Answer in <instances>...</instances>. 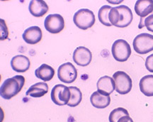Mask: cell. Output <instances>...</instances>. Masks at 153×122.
Instances as JSON below:
<instances>
[{"instance_id":"cell-1","label":"cell","mask_w":153,"mask_h":122,"mask_svg":"<svg viewBox=\"0 0 153 122\" xmlns=\"http://www.w3.org/2000/svg\"><path fill=\"white\" fill-rule=\"evenodd\" d=\"M133 19V15L131 9L126 5L112 7L108 14V19L111 25L119 28L128 26Z\"/></svg>"},{"instance_id":"cell-2","label":"cell","mask_w":153,"mask_h":122,"mask_svg":"<svg viewBox=\"0 0 153 122\" xmlns=\"http://www.w3.org/2000/svg\"><path fill=\"white\" fill-rule=\"evenodd\" d=\"M24 83L25 78L22 75H15L5 80L0 87V96L4 100H11L20 92Z\"/></svg>"},{"instance_id":"cell-3","label":"cell","mask_w":153,"mask_h":122,"mask_svg":"<svg viewBox=\"0 0 153 122\" xmlns=\"http://www.w3.org/2000/svg\"><path fill=\"white\" fill-rule=\"evenodd\" d=\"M73 22L76 27L82 30H87L94 24L95 16L92 11L81 9L74 14Z\"/></svg>"},{"instance_id":"cell-4","label":"cell","mask_w":153,"mask_h":122,"mask_svg":"<svg viewBox=\"0 0 153 122\" xmlns=\"http://www.w3.org/2000/svg\"><path fill=\"white\" fill-rule=\"evenodd\" d=\"M134 50L138 54H147L153 51V35L143 33L137 35L133 42Z\"/></svg>"},{"instance_id":"cell-5","label":"cell","mask_w":153,"mask_h":122,"mask_svg":"<svg viewBox=\"0 0 153 122\" xmlns=\"http://www.w3.org/2000/svg\"><path fill=\"white\" fill-rule=\"evenodd\" d=\"M111 53L114 58L118 62H125L131 55V45L123 39H118L113 43Z\"/></svg>"},{"instance_id":"cell-6","label":"cell","mask_w":153,"mask_h":122,"mask_svg":"<svg viewBox=\"0 0 153 122\" xmlns=\"http://www.w3.org/2000/svg\"><path fill=\"white\" fill-rule=\"evenodd\" d=\"M71 97L69 87L62 84L55 85L51 90V98L54 104L58 106L68 105Z\"/></svg>"},{"instance_id":"cell-7","label":"cell","mask_w":153,"mask_h":122,"mask_svg":"<svg viewBox=\"0 0 153 122\" xmlns=\"http://www.w3.org/2000/svg\"><path fill=\"white\" fill-rule=\"evenodd\" d=\"M116 84V90L120 94H126L131 92L133 83L130 76L123 71H117L113 75Z\"/></svg>"},{"instance_id":"cell-8","label":"cell","mask_w":153,"mask_h":122,"mask_svg":"<svg viewBox=\"0 0 153 122\" xmlns=\"http://www.w3.org/2000/svg\"><path fill=\"white\" fill-rule=\"evenodd\" d=\"M57 77L62 83H72L77 77V70L71 62H65L58 68Z\"/></svg>"},{"instance_id":"cell-9","label":"cell","mask_w":153,"mask_h":122,"mask_svg":"<svg viewBox=\"0 0 153 122\" xmlns=\"http://www.w3.org/2000/svg\"><path fill=\"white\" fill-rule=\"evenodd\" d=\"M44 26L49 33H58L65 27V20L60 14H49L44 21Z\"/></svg>"},{"instance_id":"cell-10","label":"cell","mask_w":153,"mask_h":122,"mask_svg":"<svg viewBox=\"0 0 153 122\" xmlns=\"http://www.w3.org/2000/svg\"><path fill=\"white\" fill-rule=\"evenodd\" d=\"M72 58H73L74 62L77 65L85 67L91 62V59H92V54L87 48L79 46L74 50Z\"/></svg>"},{"instance_id":"cell-11","label":"cell","mask_w":153,"mask_h":122,"mask_svg":"<svg viewBox=\"0 0 153 122\" xmlns=\"http://www.w3.org/2000/svg\"><path fill=\"white\" fill-rule=\"evenodd\" d=\"M97 92L104 96H110L116 89V84L113 77L109 76H103L99 79L97 84Z\"/></svg>"},{"instance_id":"cell-12","label":"cell","mask_w":153,"mask_h":122,"mask_svg":"<svg viewBox=\"0 0 153 122\" xmlns=\"http://www.w3.org/2000/svg\"><path fill=\"white\" fill-rule=\"evenodd\" d=\"M23 39L28 44H36L41 41L43 33L41 28L37 26H30L24 30L22 35Z\"/></svg>"},{"instance_id":"cell-13","label":"cell","mask_w":153,"mask_h":122,"mask_svg":"<svg viewBox=\"0 0 153 122\" xmlns=\"http://www.w3.org/2000/svg\"><path fill=\"white\" fill-rule=\"evenodd\" d=\"M135 11L140 19H144L153 12L152 0H138L135 4Z\"/></svg>"},{"instance_id":"cell-14","label":"cell","mask_w":153,"mask_h":122,"mask_svg":"<svg viewBox=\"0 0 153 122\" xmlns=\"http://www.w3.org/2000/svg\"><path fill=\"white\" fill-rule=\"evenodd\" d=\"M30 60L23 55H17L13 57L11 60V68L17 72H24L30 68Z\"/></svg>"},{"instance_id":"cell-15","label":"cell","mask_w":153,"mask_h":122,"mask_svg":"<svg viewBox=\"0 0 153 122\" xmlns=\"http://www.w3.org/2000/svg\"><path fill=\"white\" fill-rule=\"evenodd\" d=\"M28 10L33 16L41 17L48 12V6L43 0H32L29 3Z\"/></svg>"},{"instance_id":"cell-16","label":"cell","mask_w":153,"mask_h":122,"mask_svg":"<svg viewBox=\"0 0 153 122\" xmlns=\"http://www.w3.org/2000/svg\"><path fill=\"white\" fill-rule=\"evenodd\" d=\"M48 89V85L46 83H37L28 88L26 92V95L34 98H39L46 94Z\"/></svg>"},{"instance_id":"cell-17","label":"cell","mask_w":153,"mask_h":122,"mask_svg":"<svg viewBox=\"0 0 153 122\" xmlns=\"http://www.w3.org/2000/svg\"><path fill=\"white\" fill-rule=\"evenodd\" d=\"M90 102L91 105L97 109H104L110 104V96H104L96 91L90 97Z\"/></svg>"},{"instance_id":"cell-18","label":"cell","mask_w":153,"mask_h":122,"mask_svg":"<svg viewBox=\"0 0 153 122\" xmlns=\"http://www.w3.org/2000/svg\"><path fill=\"white\" fill-rule=\"evenodd\" d=\"M36 77L44 82H48L55 75V70L47 64H42L35 70Z\"/></svg>"},{"instance_id":"cell-19","label":"cell","mask_w":153,"mask_h":122,"mask_svg":"<svg viewBox=\"0 0 153 122\" xmlns=\"http://www.w3.org/2000/svg\"><path fill=\"white\" fill-rule=\"evenodd\" d=\"M140 89L147 97H153V75L143 77L140 80Z\"/></svg>"},{"instance_id":"cell-20","label":"cell","mask_w":153,"mask_h":122,"mask_svg":"<svg viewBox=\"0 0 153 122\" xmlns=\"http://www.w3.org/2000/svg\"><path fill=\"white\" fill-rule=\"evenodd\" d=\"M70 89V92H71V97H70V100L69 101L68 106L70 107H75L78 106L82 102V94L80 89L76 87L71 86L69 87Z\"/></svg>"},{"instance_id":"cell-21","label":"cell","mask_w":153,"mask_h":122,"mask_svg":"<svg viewBox=\"0 0 153 122\" xmlns=\"http://www.w3.org/2000/svg\"><path fill=\"white\" fill-rule=\"evenodd\" d=\"M112 7L108 5H104L99 9L98 12V18L99 22H100L103 25L106 26H111V24L108 19V14L111 9Z\"/></svg>"},{"instance_id":"cell-22","label":"cell","mask_w":153,"mask_h":122,"mask_svg":"<svg viewBox=\"0 0 153 122\" xmlns=\"http://www.w3.org/2000/svg\"><path fill=\"white\" fill-rule=\"evenodd\" d=\"M123 116H129L128 110L123 107H118L111 112L108 120H109V122H118L120 118Z\"/></svg>"},{"instance_id":"cell-23","label":"cell","mask_w":153,"mask_h":122,"mask_svg":"<svg viewBox=\"0 0 153 122\" xmlns=\"http://www.w3.org/2000/svg\"><path fill=\"white\" fill-rule=\"evenodd\" d=\"M144 26L147 28L149 31L153 33V12L144 19H140L139 23L138 28L140 29L143 28Z\"/></svg>"},{"instance_id":"cell-24","label":"cell","mask_w":153,"mask_h":122,"mask_svg":"<svg viewBox=\"0 0 153 122\" xmlns=\"http://www.w3.org/2000/svg\"><path fill=\"white\" fill-rule=\"evenodd\" d=\"M7 37H8V29H7L4 21L1 19V38H0V40L3 41L5 39H7Z\"/></svg>"},{"instance_id":"cell-25","label":"cell","mask_w":153,"mask_h":122,"mask_svg":"<svg viewBox=\"0 0 153 122\" xmlns=\"http://www.w3.org/2000/svg\"><path fill=\"white\" fill-rule=\"evenodd\" d=\"M145 68L149 72H153V54L149 56L145 60Z\"/></svg>"},{"instance_id":"cell-26","label":"cell","mask_w":153,"mask_h":122,"mask_svg":"<svg viewBox=\"0 0 153 122\" xmlns=\"http://www.w3.org/2000/svg\"><path fill=\"white\" fill-rule=\"evenodd\" d=\"M118 122H134V121L133 120L129 117V116H123V117L120 118Z\"/></svg>"}]
</instances>
